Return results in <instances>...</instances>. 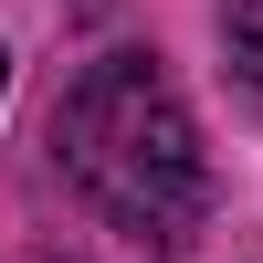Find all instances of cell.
Returning a JSON list of instances; mask_svg holds the SVG:
<instances>
[{
  "instance_id": "1",
  "label": "cell",
  "mask_w": 263,
  "mask_h": 263,
  "mask_svg": "<svg viewBox=\"0 0 263 263\" xmlns=\"http://www.w3.org/2000/svg\"><path fill=\"white\" fill-rule=\"evenodd\" d=\"M53 168L137 253H179L211 211V158L158 53H95L53 105Z\"/></svg>"
},
{
  "instance_id": "2",
  "label": "cell",
  "mask_w": 263,
  "mask_h": 263,
  "mask_svg": "<svg viewBox=\"0 0 263 263\" xmlns=\"http://www.w3.org/2000/svg\"><path fill=\"white\" fill-rule=\"evenodd\" d=\"M221 53H232V74L263 95V0H221Z\"/></svg>"
},
{
  "instance_id": "3",
  "label": "cell",
  "mask_w": 263,
  "mask_h": 263,
  "mask_svg": "<svg viewBox=\"0 0 263 263\" xmlns=\"http://www.w3.org/2000/svg\"><path fill=\"white\" fill-rule=\"evenodd\" d=\"M0 105H11V42H0Z\"/></svg>"
}]
</instances>
